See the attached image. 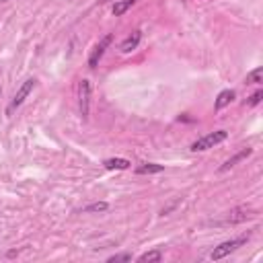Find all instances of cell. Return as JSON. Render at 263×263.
<instances>
[{
    "label": "cell",
    "instance_id": "6da1fadb",
    "mask_svg": "<svg viewBox=\"0 0 263 263\" xmlns=\"http://www.w3.org/2000/svg\"><path fill=\"white\" fill-rule=\"evenodd\" d=\"M226 138H229V132H226V130L210 132V134H206L204 138L196 140V142H194V144L189 146V150H191V152H204V150H210V148H214V146H218L220 142H224Z\"/></svg>",
    "mask_w": 263,
    "mask_h": 263
},
{
    "label": "cell",
    "instance_id": "4fadbf2b",
    "mask_svg": "<svg viewBox=\"0 0 263 263\" xmlns=\"http://www.w3.org/2000/svg\"><path fill=\"white\" fill-rule=\"evenodd\" d=\"M140 263H150V261H163V251L161 249H154V251H146L144 255L138 257Z\"/></svg>",
    "mask_w": 263,
    "mask_h": 263
},
{
    "label": "cell",
    "instance_id": "d6986e66",
    "mask_svg": "<svg viewBox=\"0 0 263 263\" xmlns=\"http://www.w3.org/2000/svg\"><path fill=\"white\" fill-rule=\"evenodd\" d=\"M2 2H8V0H2Z\"/></svg>",
    "mask_w": 263,
    "mask_h": 263
},
{
    "label": "cell",
    "instance_id": "5bb4252c",
    "mask_svg": "<svg viewBox=\"0 0 263 263\" xmlns=\"http://www.w3.org/2000/svg\"><path fill=\"white\" fill-rule=\"evenodd\" d=\"M109 210V204L107 202H95V204H89L86 208H82V214H91V212H107Z\"/></svg>",
    "mask_w": 263,
    "mask_h": 263
},
{
    "label": "cell",
    "instance_id": "ba28073f",
    "mask_svg": "<svg viewBox=\"0 0 263 263\" xmlns=\"http://www.w3.org/2000/svg\"><path fill=\"white\" fill-rule=\"evenodd\" d=\"M251 154H253V148H243L241 152H237V154L233 156V159H229V161H226V163H224V165H222V167H220L218 171H220V173H226V171H231V169H233V167H235L237 163L245 161V159H247V156H251Z\"/></svg>",
    "mask_w": 263,
    "mask_h": 263
},
{
    "label": "cell",
    "instance_id": "5b68a950",
    "mask_svg": "<svg viewBox=\"0 0 263 263\" xmlns=\"http://www.w3.org/2000/svg\"><path fill=\"white\" fill-rule=\"evenodd\" d=\"M111 41H113V33H107L105 37L93 47V51H91V56H89V66L91 68H97V64H99V60L103 58V54H105V49H107L109 45H111Z\"/></svg>",
    "mask_w": 263,
    "mask_h": 263
},
{
    "label": "cell",
    "instance_id": "ac0fdd59",
    "mask_svg": "<svg viewBox=\"0 0 263 263\" xmlns=\"http://www.w3.org/2000/svg\"><path fill=\"white\" fill-rule=\"evenodd\" d=\"M0 95H2V89H0Z\"/></svg>",
    "mask_w": 263,
    "mask_h": 263
},
{
    "label": "cell",
    "instance_id": "30bf717a",
    "mask_svg": "<svg viewBox=\"0 0 263 263\" xmlns=\"http://www.w3.org/2000/svg\"><path fill=\"white\" fill-rule=\"evenodd\" d=\"M105 169H109V171H126L132 167V163L128 159H107L103 163Z\"/></svg>",
    "mask_w": 263,
    "mask_h": 263
},
{
    "label": "cell",
    "instance_id": "277c9868",
    "mask_svg": "<svg viewBox=\"0 0 263 263\" xmlns=\"http://www.w3.org/2000/svg\"><path fill=\"white\" fill-rule=\"evenodd\" d=\"M89 105H91V82L82 78L78 84V107H80V115L84 119L89 117Z\"/></svg>",
    "mask_w": 263,
    "mask_h": 263
},
{
    "label": "cell",
    "instance_id": "9a60e30c",
    "mask_svg": "<svg viewBox=\"0 0 263 263\" xmlns=\"http://www.w3.org/2000/svg\"><path fill=\"white\" fill-rule=\"evenodd\" d=\"M263 82V68H255L247 74V84H261Z\"/></svg>",
    "mask_w": 263,
    "mask_h": 263
},
{
    "label": "cell",
    "instance_id": "3957f363",
    "mask_svg": "<svg viewBox=\"0 0 263 263\" xmlns=\"http://www.w3.org/2000/svg\"><path fill=\"white\" fill-rule=\"evenodd\" d=\"M35 82H37V80H35V78H27L21 86H19V91H16L14 93V97H12V101H10V105H8V109H6V113L10 115L16 107H21V105H23V101L31 95V91L35 89Z\"/></svg>",
    "mask_w": 263,
    "mask_h": 263
},
{
    "label": "cell",
    "instance_id": "8fae6325",
    "mask_svg": "<svg viewBox=\"0 0 263 263\" xmlns=\"http://www.w3.org/2000/svg\"><path fill=\"white\" fill-rule=\"evenodd\" d=\"M165 167L163 165H156V163H142L140 167H136L138 175H154V173H163Z\"/></svg>",
    "mask_w": 263,
    "mask_h": 263
},
{
    "label": "cell",
    "instance_id": "9c48e42d",
    "mask_svg": "<svg viewBox=\"0 0 263 263\" xmlns=\"http://www.w3.org/2000/svg\"><path fill=\"white\" fill-rule=\"evenodd\" d=\"M235 97H237V93L235 91H231V89H226V91H222L218 97H216V103H214V109L216 111H220V109H224V107H229V105L235 101Z\"/></svg>",
    "mask_w": 263,
    "mask_h": 263
},
{
    "label": "cell",
    "instance_id": "7c38bea8",
    "mask_svg": "<svg viewBox=\"0 0 263 263\" xmlns=\"http://www.w3.org/2000/svg\"><path fill=\"white\" fill-rule=\"evenodd\" d=\"M134 4H136V0H119V2H115V4H113L111 12H113L115 16H121L124 12H128Z\"/></svg>",
    "mask_w": 263,
    "mask_h": 263
},
{
    "label": "cell",
    "instance_id": "2e32d148",
    "mask_svg": "<svg viewBox=\"0 0 263 263\" xmlns=\"http://www.w3.org/2000/svg\"><path fill=\"white\" fill-rule=\"evenodd\" d=\"M261 99H263V91L259 89V91H255V93L247 99V103H245V105H247V107H255V105H259V103H261Z\"/></svg>",
    "mask_w": 263,
    "mask_h": 263
},
{
    "label": "cell",
    "instance_id": "7a4b0ae2",
    "mask_svg": "<svg viewBox=\"0 0 263 263\" xmlns=\"http://www.w3.org/2000/svg\"><path fill=\"white\" fill-rule=\"evenodd\" d=\"M249 241V235L247 237H241V239H231V241H224V243H220L218 247H214V251L210 253V259H214V261H218V259H224L226 255H231V253H235L239 247H243L245 243Z\"/></svg>",
    "mask_w": 263,
    "mask_h": 263
},
{
    "label": "cell",
    "instance_id": "52a82bcc",
    "mask_svg": "<svg viewBox=\"0 0 263 263\" xmlns=\"http://www.w3.org/2000/svg\"><path fill=\"white\" fill-rule=\"evenodd\" d=\"M140 41H142V31H132V35H128V37L121 41L119 49L124 51V54H130V51H134L140 45Z\"/></svg>",
    "mask_w": 263,
    "mask_h": 263
},
{
    "label": "cell",
    "instance_id": "8992f818",
    "mask_svg": "<svg viewBox=\"0 0 263 263\" xmlns=\"http://www.w3.org/2000/svg\"><path fill=\"white\" fill-rule=\"evenodd\" d=\"M255 216V210L247 208V206H241V208H235L229 212V216H226V222L229 224H239V222H245Z\"/></svg>",
    "mask_w": 263,
    "mask_h": 263
},
{
    "label": "cell",
    "instance_id": "e0dca14e",
    "mask_svg": "<svg viewBox=\"0 0 263 263\" xmlns=\"http://www.w3.org/2000/svg\"><path fill=\"white\" fill-rule=\"evenodd\" d=\"M109 263H119V261H132V255L130 253H119V255H111L107 259Z\"/></svg>",
    "mask_w": 263,
    "mask_h": 263
}]
</instances>
